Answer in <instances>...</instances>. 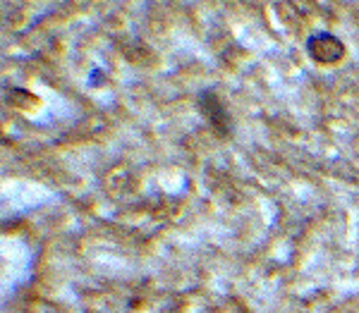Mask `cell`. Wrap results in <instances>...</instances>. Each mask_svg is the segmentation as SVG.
<instances>
[{
	"label": "cell",
	"mask_w": 359,
	"mask_h": 313,
	"mask_svg": "<svg viewBox=\"0 0 359 313\" xmlns=\"http://www.w3.org/2000/svg\"><path fill=\"white\" fill-rule=\"evenodd\" d=\"M306 50L316 62H338L345 55V46L333 34H314L306 41Z\"/></svg>",
	"instance_id": "cell-1"
}]
</instances>
